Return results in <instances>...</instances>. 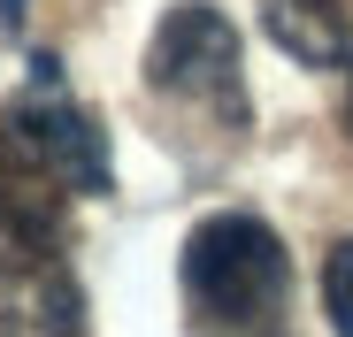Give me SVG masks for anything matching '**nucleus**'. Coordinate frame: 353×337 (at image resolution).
I'll return each instance as SVG.
<instances>
[{"label": "nucleus", "mask_w": 353, "mask_h": 337, "mask_svg": "<svg viewBox=\"0 0 353 337\" xmlns=\"http://www.w3.org/2000/svg\"><path fill=\"white\" fill-rule=\"evenodd\" d=\"M261 31L307 69L353 62V23H345L338 0H261Z\"/></svg>", "instance_id": "nucleus-4"}, {"label": "nucleus", "mask_w": 353, "mask_h": 337, "mask_svg": "<svg viewBox=\"0 0 353 337\" xmlns=\"http://www.w3.org/2000/svg\"><path fill=\"white\" fill-rule=\"evenodd\" d=\"M185 299L200 322H269L292 292V261L284 238L269 230L261 215H208L200 230L185 238Z\"/></svg>", "instance_id": "nucleus-2"}, {"label": "nucleus", "mask_w": 353, "mask_h": 337, "mask_svg": "<svg viewBox=\"0 0 353 337\" xmlns=\"http://www.w3.org/2000/svg\"><path fill=\"white\" fill-rule=\"evenodd\" d=\"M146 85L176 107H192V116L223 123V131H246V69H239V31L230 16H215L208 0H185V8H169L154 46H146Z\"/></svg>", "instance_id": "nucleus-3"}, {"label": "nucleus", "mask_w": 353, "mask_h": 337, "mask_svg": "<svg viewBox=\"0 0 353 337\" xmlns=\"http://www.w3.org/2000/svg\"><path fill=\"white\" fill-rule=\"evenodd\" d=\"M0 177H16L46 199L62 192H85L100 199L108 192V131L85 116L62 85V62H31V85L0 107Z\"/></svg>", "instance_id": "nucleus-1"}, {"label": "nucleus", "mask_w": 353, "mask_h": 337, "mask_svg": "<svg viewBox=\"0 0 353 337\" xmlns=\"http://www.w3.org/2000/svg\"><path fill=\"white\" fill-rule=\"evenodd\" d=\"M323 314H330V337H353V238L323 253Z\"/></svg>", "instance_id": "nucleus-5"}, {"label": "nucleus", "mask_w": 353, "mask_h": 337, "mask_svg": "<svg viewBox=\"0 0 353 337\" xmlns=\"http://www.w3.org/2000/svg\"><path fill=\"white\" fill-rule=\"evenodd\" d=\"M345 138H353V77H345Z\"/></svg>", "instance_id": "nucleus-7"}, {"label": "nucleus", "mask_w": 353, "mask_h": 337, "mask_svg": "<svg viewBox=\"0 0 353 337\" xmlns=\"http://www.w3.org/2000/svg\"><path fill=\"white\" fill-rule=\"evenodd\" d=\"M0 23H8V31H16V23H23V0H0Z\"/></svg>", "instance_id": "nucleus-6"}]
</instances>
